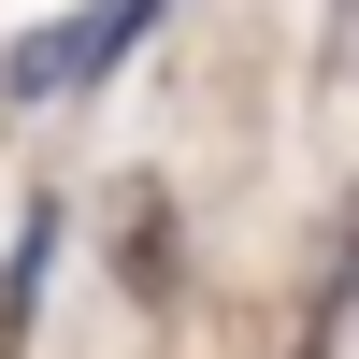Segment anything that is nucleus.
<instances>
[{"label": "nucleus", "instance_id": "1", "mask_svg": "<svg viewBox=\"0 0 359 359\" xmlns=\"http://www.w3.org/2000/svg\"><path fill=\"white\" fill-rule=\"evenodd\" d=\"M172 0H72V15H43V29H15V57H0V86L15 101H86V86L115 72V57L158 29Z\"/></svg>", "mask_w": 359, "mask_h": 359}]
</instances>
